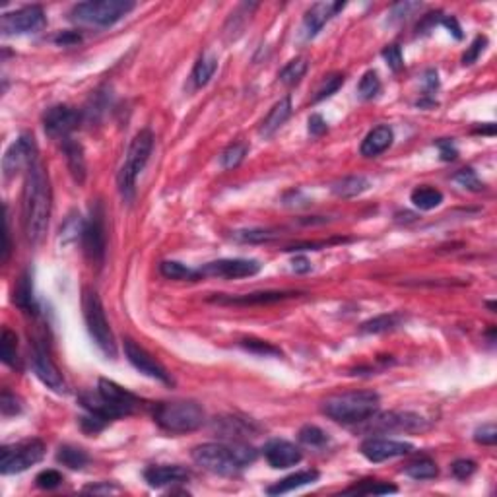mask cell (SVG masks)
<instances>
[{
    "label": "cell",
    "mask_w": 497,
    "mask_h": 497,
    "mask_svg": "<svg viewBox=\"0 0 497 497\" xmlns=\"http://www.w3.org/2000/svg\"><path fill=\"white\" fill-rule=\"evenodd\" d=\"M51 218V187L49 175L41 164H33L28 169L22 195V224L25 239L39 243L49 226Z\"/></svg>",
    "instance_id": "1"
},
{
    "label": "cell",
    "mask_w": 497,
    "mask_h": 497,
    "mask_svg": "<svg viewBox=\"0 0 497 497\" xmlns=\"http://www.w3.org/2000/svg\"><path fill=\"white\" fill-rule=\"evenodd\" d=\"M190 457L198 467L219 476H234L256 460V449L251 445L234 443H202L193 449Z\"/></svg>",
    "instance_id": "2"
},
{
    "label": "cell",
    "mask_w": 497,
    "mask_h": 497,
    "mask_svg": "<svg viewBox=\"0 0 497 497\" xmlns=\"http://www.w3.org/2000/svg\"><path fill=\"white\" fill-rule=\"evenodd\" d=\"M82 404L88 410V414L109 423L111 420L136 412L140 408V399L115 381L99 379L98 394H84Z\"/></svg>",
    "instance_id": "3"
},
{
    "label": "cell",
    "mask_w": 497,
    "mask_h": 497,
    "mask_svg": "<svg viewBox=\"0 0 497 497\" xmlns=\"http://www.w3.org/2000/svg\"><path fill=\"white\" fill-rule=\"evenodd\" d=\"M379 394L373 391H358L346 392L332 396L323 402V414L329 416L331 420L338 423H352L367 422L370 418L377 414L379 410Z\"/></svg>",
    "instance_id": "4"
},
{
    "label": "cell",
    "mask_w": 497,
    "mask_h": 497,
    "mask_svg": "<svg viewBox=\"0 0 497 497\" xmlns=\"http://www.w3.org/2000/svg\"><path fill=\"white\" fill-rule=\"evenodd\" d=\"M154 420L167 433H190L204 423V410L195 400L161 402L154 408Z\"/></svg>",
    "instance_id": "5"
},
{
    "label": "cell",
    "mask_w": 497,
    "mask_h": 497,
    "mask_svg": "<svg viewBox=\"0 0 497 497\" xmlns=\"http://www.w3.org/2000/svg\"><path fill=\"white\" fill-rule=\"evenodd\" d=\"M132 0H90L74 4L70 20L90 28H109L135 10Z\"/></svg>",
    "instance_id": "6"
},
{
    "label": "cell",
    "mask_w": 497,
    "mask_h": 497,
    "mask_svg": "<svg viewBox=\"0 0 497 497\" xmlns=\"http://www.w3.org/2000/svg\"><path fill=\"white\" fill-rule=\"evenodd\" d=\"M152 148H154V135L152 130L144 128L140 130L138 135L132 138V142L128 146L127 158H125V164L121 166V171L117 175V185H119V190L121 195L130 200L135 196V185L138 175L142 173V169L148 164L150 159Z\"/></svg>",
    "instance_id": "7"
},
{
    "label": "cell",
    "mask_w": 497,
    "mask_h": 497,
    "mask_svg": "<svg viewBox=\"0 0 497 497\" xmlns=\"http://www.w3.org/2000/svg\"><path fill=\"white\" fill-rule=\"evenodd\" d=\"M82 309H84V321L88 326L91 340L96 342V346L107 355V358H115L117 355V348H115V338L109 321L105 316V309L103 303L99 299V295L86 287L82 295Z\"/></svg>",
    "instance_id": "8"
},
{
    "label": "cell",
    "mask_w": 497,
    "mask_h": 497,
    "mask_svg": "<svg viewBox=\"0 0 497 497\" xmlns=\"http://www.w3.org/2000/svg\"><path fill=\"white\" fill-rule=\"evenodd\" d=\"M43 457H45V443L41 439H25L20 443L4 445L0 451V472L18 474L41 462Z\"/></svg>",
    "instance_id": "9"
},
{
    "label": "cell",
    "mask_w": 497,
    "mask_h": 497,
    "mask_svg": "<svg viewBox=\"0 0 497 497\" xmlns=\"http://www.w3.org/2000/svg\"><path fill=\"white\" fill-rule=\"evenodd\" d=\"M47 25V16L38 4L23 6L2 16L0 30L4 35H30L39 33Z\"/></svg>",
    "instance_id": "10"
},
{
    "label": "cell",
    "mask_w": 497,
    "mask_h": 497,
    "mask_svg": "<svg viewBox=\"0 0 497 497\" xmlns=\"http://www.w3.org/2000/svg\"><path fill=\"white\" fill-rule=\"evenodd\" d=\"M82 247L90 263L101 264L105 258V224H103V208L98 204L91 208L90 219L82 224Z\"/></svg>",
    "instance_id": "11"
},
{
    "label": "cell",
    "mask_w": 497,
    "mask_h": 497,
    "mask_svg": "<svg viewBox=\"0 0 497 497\" xmlns=\"http://www.w3.org/2000/svg\"><path fill=\"white\" fill-rule=\"evenodd\" d=\"M33 164H38V144L31 135H22L4 152L2 173L6 179H10L23 169L28 171Z\"/></svg>",
    "instance_id": "12"
},
{
    "label": "cell",
    "mask_w": 497,
    "mask_h": 497,
    "mask_svg": "<svg viewBox=\"0 0 497 497\" xmlns=\"http://www.w3.org/2000/svg\"><path fill=\"white\" fill-rule=\"evenodd\" d=\"M258 270H261V263L253 258H222V261H214L198 268L200 276H214V278L224 280L247 278V276H255Z\"/></svg>",
    "instance_id": "13"
},
{
    "label": "cell",
    "mask_w": 497,
    "mask_h": 497,
    "mask_svg": "<svg viewBox=\"0 0 497 497\" xmlns=\"http://www.w3.org/2000/svg\"><path fill=\"white\" fill-rule=\"evenodd\" d=\"M125 355H127L128 362L132 363V367L140 371L142 375L164 384H173V379L167 373L166 367L156 358H152L142 346H138L135 340H125Z\"/></svg>",
    "instance_id": "14"
},
{
    "label": "cell",
    "mask_w": 497,
    "mask_h": 497,
    "mask_svg": "<svg viewBox=\"0 0 497 497\" xmlns=\"http://www.w3.org/2000/svg\"><path fill=\"white\" fill-rule=\"evenodd\" d=\"M31 365H33V371H35L38 379L45 384L47 389H51L53 392H59V394H64L68 391V384L64 381L62 373L55 365L51 355L47 354L45 348L39 346V344H35L33 352H31Z\"/></svg>",
    "instance_id": "15"
},
{
    "label": "cell",
    "mask_w": 497,
    "mask_h": 497,
    "mask_svg": "<svg viewBox=\"0 0 497 497\" xmlns=\"http://www.w3.org/2000/svg\"><path fill=\"white\" fill-rule=\"evenodd\" d=\"M360 451L370 462H383V460L396 459V457H404L408 452H412L414 445L404 443V441H394V439L370 437V439L363 441Z\"/></svg>",
    "instance_id": "16"
},
{
    "label": "cell",
    "mask_w": 497,
    "mask_h": 497,
    "mask_svg": "<svg viewBox=\"0 0 497 497\" xmlns=\"http://www.w3.org/2000/svg\"><path fill=\"white\" fill-rule=\"evenodd\" d=\"M78 122H80V113L68 105H55L47 109V113L43 115V127L51 138L64 140L78 127Z\"/></svg>",
    "instance_id": "17"
},
{
    "label": "cell",
    "mask_w": 497,
    "mask_h": 497,
    "mask_svg": "<svg viewBox=\"0 0 497 497\" xmlns=\"http://www.w3.org/2000/svg\"><path fill=\"white\" fill-rule=\"evenodd\" d=\"M264 459L268 460L272 468H290L299 464L303 455L294 443L284 439H272L264 445Z\"/></svg>",
    "instance_id": "18"
},
{
    "label": "cell",
    "mask_w": 497,
    "mask_h": 497,
    "mask_svg": "<svg viewBox=\"0 0 497 497\" xmlns=\"http://www.w3.org/2000/svg\"><path fill=\"white\" fill-rule=\"evenodd\" d=\"M344 6H346L344 2H316V4H313L303 18V35L307 39L315 38L316 33L323 30L324 23L338 14Z\"/></svg>",
    "instance_id": "19"
},
{
    "label": "cell",
    "mask_w": 497,
    "mask_h": 497,
    "mask_svg": "<svg viewBox=\"0 0 497 497\" xmlns=\"http://www.w3.org/2000/svg\"><path fill=\"white\" fill-rule=\"evenodd\" d=\"M302 292H255L245 295H218L210 302L219 305H266V303H278L290 297H297Z\"/></svg>",
    "instance_id": "20"
},
{
    "label": "cell",
    "mask_w": 497,
    "mask_h": 497,
    "mask_svg": "<svg viewBox=\"0 0 497 497\" xmlns=\"http://www.w3.org/2000/svg\"><path fill=\"white\" fill-rule=\"evenodd\" d=\"M371 420V428L375 431H414L423 430L425 423L420 416L416 414H399V412H389L383 416H373Z\"/></svg>",
    "instance_id": "21"
},
{
    "label": "cell",
    "mask_w": 497,
    "mask_h": 497,
    "mask_svg": "<svg viewBox=\"0 0 497 497\" xmlns=\"http://www.w3.org/2000/svg\"><path fill=\"white\" fill-rule=\"evenodd\" d=\"M146 482L150 484L152 488H164V486H173V484H181L188 480V470L177 464H164V467H150L144 472Z\"/></svg>",
    "instance_id": "22"
},
{
    "label": "cell",
    "mask_w": 497,
    "mask_h": 497,
    "mask_svg": "<svg viewBox=\"0 0 497 497\" xmlns=\"http://www.w3.org/2000/svg\"><path fill=\"white\" fill-rule=\"evenodd\" d=\"M392 138H394V135H392L391 127H387V125L375 127L370 135L363 138L362 148H360V150H362V156H365V158H375L379 154H383L392 144Z\"/></svg>",
    "instance_id": "23"
},
{
    "label": "cell",
    "mask_w": 497,
    "mask_h": 497,
    "mask_svg": "<svg viewBox=\"0 0 497 497\" xmlns=\"http://www.w3.org/2000/svg\"><path fill=\"white\" fill-rule=\"evenodd\" d=\"M62 152L67 156V164L70 173L74 177V181L78 185H82L86 181V158H84V150L82 146L78 142H74L72 138H64L62 140Z\"/></svg>",
    "instance_id": "24"
},
{
    "label": "cell",
    "mask_w": 497,
    "mask_h": 497,
    "mask_svg": "<svg viewBox=\"0 0 497 497\" xmlns=\"http://www.w3.org/2000/svg\"><path fill=\"white\" fill-rule=\"evenodd\" d=\"M290 115H292V101H290V98H282L278 103H274V107L268 111V115L264 117L263 125H261V135H274L287 121Z\"/></svg>",
    "instance_id": "25"
},
{
    "label": "cell",
    "mask_w": 497,
    "mask_h": 497,
    "mask_svg": "<svg viewBox=\"0 0 497 497\" xmlns=\"http://www.w3.org/2000/svg\"><path fill=\"white\" fill-rule=\"evenodd\" d=\"M319 472L316 470H303V472H295L292 476H286L284 480H280L274 486H270L266 493L270 496H280V493H287V491L297 490V488H303V486H309V484H315L319 480Z\"/></svg>",
    "instance_id": "26"
},
{
    "label": "cell",
    "mask_w": 497,
    "mask_h": 497,
    "mask_svg": "<svg viewBox=\"0 0 497 497\" xmlns=\"http://www.w3.org/2000/svg\"><path fill=\"white\" fill-rule=\"evenodd\" d=\"M371 187V183L367 177L363 175H350V177H344L332 185V193L340 198H354V196H360L362 193H365L367 188Z\"/></svg>",
    "instance_id": "27"
},
{
    "label": "cell",
    "mask_w": 497,
    "mask_h": 497,
    "mask_svg": "<svg viewBox=\"0 0 497 497\" xmlns=\"http://www.w3.org/2000/svg\"><path fill=\"white\" fill-rule=\"evenodd\" d=\"M14 303L25 313H38V305H35V297H33V284H31L30 272H23L22 278L18 282V286L14 290Z\"/></svg>",
    "instance_id": "28"
},
{
    "label": "cell",
    "mask_w": 497,
    "mask_h": 497,
    "mask_svg": "<svg viewBox=\"0 0 497 497\" xmlns=\"http://www.w3.org/2000/svg\"><path fill=\"white\" fill-rule=\"evenodd\" d=\"M410 200H412V204H414L416 208L428 212V210H433V208H437L439 204L443 202V193L433 187L423 185V187H418L412 190Z\"/></svg>",
    "instance_id": "29"
},
{
    "label": "cell",
    "mask_w": 497,
    "mask_h": 497,
    "mask_svg": "<svg viewBox=\"0 0 497 497\" xmlns=\"http://www.w3.org/2000/svg\"><path fill=\"white\" fill-rule=\"evenodd\" d=\"M216 70H218V59L212 53L202 55L196 61L195 68H193V82H195L196 88H202V86L210 82L212 76L216 74Z\"/></svg>",
    "instance_id": "30"
},
{
    "label": "cell",
    "mask_w": 497,
    "mask_h": 497,
    "mask_svg": "<svg viewBox=\"0 0 497 497\" xmlns=\"http://www.w3.org/2000/svg\"><path fill=\"white\" fill-rule=\"evenodd\" d=\"M57 460L62 462L64 467L72 468V470H80V468H84L86 464H88L90 457H88V452L82 451V449H78V447L64 445V447H61L59 452H57Z\"/></svg>",
    "instance_id": "31"
},
{
    "label": "cell",
    "mask_w": 497,
    "mask_h": 497,
    "mask_svg": "<svg viewBox=\"0 0 497 497\" xmlns=\"http://www.w3.org/2000/svg\"><path fill=\"white\" fill-rule=\"evenodd\" d=\"M400 323H402V316L396 315V313H391V315H379L375 316V319L367 321V323H363L362 332H365V334H381V332L394 331Z\"/></svg>",
    "instance_id": "32"
},
{
    "label": "cell",
    "mask_w": 497,
    "mask_h": 497,
    "mask_svg": "<svg viewBox=\"0 0 497 497\" xmlns=\"http://www.w3.org/2000/svg\"><path fill=\"white\" fill-rule=\"evenodd\" d=\"M0 358L8 367L18 365V338L10 329H4L0 336Z\"/></svg>",
    "instance_id": "33"
},
{
    "label": "cell",
    "mask_w": 497,
    "mask_h": 497,
    "mask_svg": "<svg viewBox=\"0 0 497 497\" xmlns=\"http://www.w3.org/2000/svg\"><path fill=\"white\" fill-rule=\"evenodd\" d=\"M159 272L169 280H198L200 278V272L188 268L183 263L177 261H164L159 264Z\"/></svg>",
    "instance_id": "34"
},
{
    "label": "cell",
    "mask_w": 497,
    "mask_h": 497,
    "mask_svg": "<svg viewBox=\"0 0 497 497\" xmlns=\"http://www.w3.org/2000/svg\"><path fill=\"white\" fill-rule=\"evenodd\" d=\"M404 474L414 478V480H433L439 474V470H437V464L431 459H420L416 462H410L404 468Z\"/></svg>",
    "instance_id": "35"
},
{
    "label": "cell",
    "mask_w": 497,
    "mask_h": 497,
    "mask_svg": "<svg viewBox=\"0 0 497 497\" xmlns=\"http://www.w3.org/2000/svg\"><path fill=\"white\" fill-rule=\"evenodd\" d=\"M399 488L392 486V484L377 482V480H367L362 486H354V488H348L344 493H358V496H387V493H396Z\"/></svg>",
    "instance_id": "36"
},
{
    "label": "cell",
    "mask_w": 497,
    "mask_h": 497,
    "mask_svg": "<svg viewBox=\"0 0 497 497\" xmlns=\"http://www.w3.org/2000/svg\"><path fill=\"white\" fill-rule=\"evenodd\" d=\"M247 152L248 146L245 142L232 144V146H227L226 150H224L222 158H219V164H222L224 169H235V167L241 166L243 159L247 156Z\"/></svg>",
    "instance_id": "37"
},
{
    "label": "cell",
    "mask_w": 497,
    "mask_h": 497,
    "mask_svg": "<svg viewBox=\"0 0 497 497\" xmlns=\"http://www.w3.org/2000/svg\"><path fill=\"white\" fill-rule=\"evenodd\" d=\"M305 72H307V61L305 59L290 61L286 67L282 68V72H280V82L286 84V86H294V84L302 80Z\"/></svg>",
    "instance_id": "38"
},
{
    "label": "cell",
    "mask_w": 497,
    "mask_h": 497,
    "mask_svg": "<svg viewBox=\"0 0 497 497\" xmlns=\"http://www.w3.org/2000/svg\"><path fill=\"white\" fill-rule=\"evenodd\" d=\"M379 91H381V80H379L377 72H373V70L365 72V74L362 76V80H360V86H358L360 98L373 99L375 96H379Z\"/></svg>",
    "instance_id": "39"
},
{
    "label": "cell",
    "mask_w": 497,
    "mask_h": 497,
    "mask_svg": "<svg viewBox=\"0 0 497 497\" xmlns=\"http://www.w3.org/2000/svg\"><path fill=\"white\" fill-rule=\"evenodd\" d=\"M297 437L307 447H323L329 441V435L321 428H316V425H303L299 433H297Z\"/></svg>",
    "instance_id": "40"
},
{
    "label": "cell",
    "mask_w": 497,
    "mask_h": 497,
    "mask_svg": "<svg viewBox=\"0 0 497 497\" xmlns=\"http://www.w3.org/2000/svg\"><path fill=\"white\" fill-rule=\"evenodd\" d=\"M342 84H344V74L326 76L323 80V84H321V88L316 90V96L313 101H323V99L334 96V93L342 88Z\"/></svg>",
    "instance_id": "41"
},
{
    "label": "cell",
    "mask_w": 497,
    "mask_h": 497,
    "mask_svg": "<svg viewBox=\"0 0 497 497\" xmlns=\"http://www.w3.org/2000/svg\"><path fill=\"white\" fill-rule=\"evenodd\" d=\"M241 346L245 348V350H248V352H253V354H258V355H282V352H280L278 348L272 346L270 342H264V340L247 338V340H243Z\"/></svg>",
    "instance_id": "42"
},
{
    "label": "cell",
    "mask_w": 497,
    "mask_h": 497,
    "mask_svg": "<svg viewBox=\"0 0 497 497\" xmlns=\"http://www.w3.org/2000/svg\"><path fill=\"white\" fill-rule=\"evenodd\" d=\"M0 410H2V416H18L23 410L22 400L18 399L16 394H12L10 391H2V396H0Z\"/></svg>",
    "instance_id": "43"
},
{
    "label": "cell",
    "mask_w": 497,
    "mask_h": 497,
    "mask_svg": "<svg viewBox=\"0 0 497 497\" xmlns=\"http://www.w3.org/2000/svg\"><path fill=\"white\" fill-rule=\"evenodd\" d=\"M235 237L245 243H264L274 239L276 234H272L270 229H245V232H237Z\"/></svg>",
    "instance_id": "44"
},
{
    "label": "cell",
    "mask_w": 497,
    "mask_h": 497,
    "mask_svg": "<svg viewBox=\"0 0 497 497\" xmlns=\"http://www.w3.org/2000/svg\"><path fill=\"white\" fill-rule=\"evenodd\" d=\"M35 482L41 490H55L62 484V474L59 470H43L38 474Z\"/></svg>",
    "instance_id": "45"
},
{
    "label": "cell",
    "mask_w": 497,
    "mask_h": 497,
    "mask_svg": "<svg viewBox=\"0 0 497 497\" xmlns=\"http://www.w3.org/2000/svg\"><path fill=\"white\" fill-rule=\"evenodd\" d=\"M455 181L459 183V185H462L464 188H468V190H474V193H480L484 188V185L480 183V179H478V175H476L472 169H462V171H459V173L455 175Z\"/></svg>",
    "instance_id": "46"
},
{
    "label": "cell",
    "mask_w": 497,
    "mask_h": 497,
    "mask_svg": "<svg viewBox=\"0 0 497 497\" xmlns=\"http://www.w3.org/2000/svg\"><path fill=\"white\" fill-rule=\"evenodd\" d=\"M383 59L387 61L389 68L392 72H399L404 67V59H402V51L399 45H389L383 49Z\"/></svg>",
    "instance_id": "47"
},
{
    "label": "cell",
    "mask_w": 497,
    "mask_h": 497,
    "mask_svg": "<svg viewBox=\"0 0 497 497\" xmlns=\"http://www.w3.org/2000/svg\"><path fill=\"white\" fill-rule=\"evenodd\" d=\"M451 472L455 474V478L459 480H467L470 476L476 472V462L474 460H467V459H459L455 460L451 464Z\"/></svg>",
    "instance_id": "48"
},
{
    "label": "cell",
    "mask_w": 497,
    "mask_h": 497,
    "mask_svg": "<svg viewBox=\"0 0 497 497\" xmlns=\"http://www.w3.org/2000/svg\"><path fill=\"white\" fill-rule=\"evenodd\" d=\"M486 43H488V39L482 38V35H478V38L472 41V45L468 47V51L464 53V57H462V64L467 67V64H472V62L478 61V57H480L484 49H486Z\"/></svg>",
    "instance_id": "49"
},
{
    "label": "cell",
    "mask_w": 497,
    "mask_h": 497,
    "mask_svg": "<svg viewBox=\"0 0 497 497\" xmlns=\"http://www.w3.org/2000/svg\"><path fill=\"white\" fill-rule=\"evenodd\" d=\"M474 439L478 441V443H482V445H496L497 428L493 425V423H486V425H482L480 430H476Z\"/></svg>",
    "instance_id": "50"
},
{
    "label": "cell",
    "mask_w": 497,
    "mask_h": 497,
    "mask_svg": "<svg viewBox=\"0 0 497 497\" xmlns=\"http://www.w3.org/2000/svg\"><path fill=\"white\" fill-rule=\"evenodd\" d=\"M420 4L418 2H402V4H396V6L391 10V20H402V18H408L412 10H418Z\"/></svg>",
    "instance_id": "51"
},
{
    "label": "cell",
    "mask_w": 497,
    "mask_h": 497,
    "mask_svg": "<svg viewBox=\"0 0 497 497\" xmlns=\"http://www.w3.org/2000/svg\"><path fill=\"white\" fill-rule=\"evenodd\" d=\"M437 148H439L441 159H445V161H452V159H457V156H459V152H457V148H455V144L451 140H437Z\"/></svg>",
    "instance_id": "52"
},
{
    "label": "cell",
    "mask_w": 497,
    "mask_h": 497,
    "mask_svg": "<svg viewBox=\"0 0 497 497\" xmlns=\"http://www.w3.org/2000/svg\"><path fill=\"white\" fill-rule=\"evenodd\" d=\"M326 132V121H324L321 115H311L309 119V135L311 136H321Z\"/></svg>",
    "instance_id": "53"
},
{
    "label": "cell",
    "mask_w": 497,
    "mask_h": 497,
    "mask_svg": "<svg viewBox=\"0 0 497 497\" xmlns=\"http://www.w3.org/2000/svg\"><path fill=\"white\" fill-rule=\"evenodd\" d=\"M4 245H2V263H6L10 256V216H8V206H4Z\"/></svg>",
    "instance_id": "54"
},
{
    "label": "cell",
    "mask_w": 497,
    "mask_h": 497,
    "mask_svg": "<svg viewBox=\"0 0 497 497\" xmlns=\"http://www.w3.org/2000/svg\"><path fill=\"white\" fill-rule=\"evenodd\" d=\"M88 493H113V491H119V488L117 486H113V484H101V486H88L86 490Z\"/></svg>",
    "instance_id": "55"
},
{
    "label": "cell",
    "mask_w": 497,
    "mask_h": 497,
    "mask_svg": "<svg viewBox=\"0 0 497 497\" xmlns=\"http://www.w3.org/2000/svg\"><path fill=\"white\" fill-rule=\"evenodd\" d=\"M441 23H443L447 30L451 31L455 38L462 39V33H460V25H459V22L455 20V18H445V20H441Z\"/></svg>",
    "instance_id": "56"
},
{
    "label": "cell",
    "mask_w": 497,
    "mask_h": 497,
    "mask_svg": "<svg viewBox=\"0 0 497 497\" xmlns=\"http://www.w3.org/2000/svg\"><path fill=\"white\" fill-rule=\"evenodd\" d=\"M294 270L297 272V274H305V272L311 270V263L305 258V256H295Z\"/></svg>",
    "instance_id": "57"
},
{
    "label": "cell",
    "mask_w": 497,
    "mask_h": 497,
    "mask_svg": "<svg viewBox=\"0 0 497 497\" xmlns=\"http://www.w3.org/2000/svg\"><path fill=\"white\" fill-rule=\"evenodd\" d=\"M80 41V35L78 33H62L57 38V43L59 45H72V43H78Z\"/></svg>",
    "instance_id": "58"
}]
</instances>
